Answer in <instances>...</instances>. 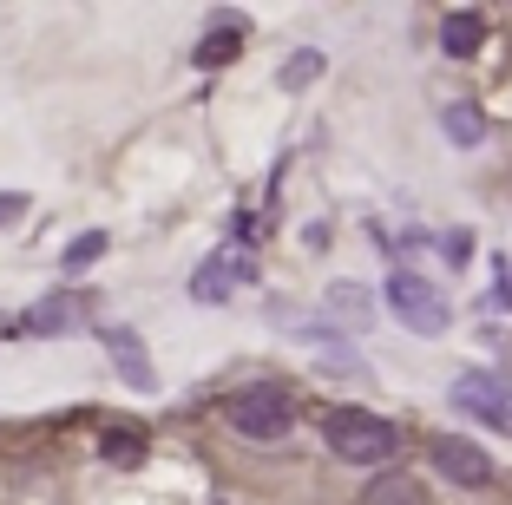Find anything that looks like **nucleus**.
Listing matches in <instances>:
<instances>
[{
  "instance_id": "14",
  "label": "nucleus",
  "mask_w": 512,
  "mask_h": 505,
  "mask_svg": "<svg viewBox=\"0 0 512 505\" xmlns=\"http://www.w3.org/2000/svg\"><path fill=\"white\" fill-rule=\"evenodd\" d=\"M440 125H447L453 145H480V138H486V112H480V105H447Z\"/></svg>"
},
{
  "instance_id": "1",
  "label": "nucleus",
  "mask_w": 512,
  "mask_h": 505,
  "mask_svg": "<svg viewBox=\"0 0 512 505\" xmlns=\"http://www.w3.org/2000/svg\"><path fill=\"white\" fill-rule=\"evenodd\" d=\"M322 440H329V453L335 460H348V466H388L394 460V427L381 414H368V407H335L329 420H322Z\"/></svg>"
},
{
  "instance_id": "3",
  "label": "nucleus",
  "mask_w": 512,
  "mask_h": 505,
  "mask_svg": "<svg viewBox=\"0 0 512 505\" xmlns=\"http://www.w3.org/2000/svg\"><path fill=\"white\" fill-rule=\"evenodd\" d=\"M388 315H394L401 328H414V335H447L453 302L440 296L427 276H414V269H394V276H388Z\"/></svg>"
},
{
  "instance_id": "9",
  "label": "nucleus",
  "mask_w": 512,
  "mask_h": 505,
  "mask_svg": "<svg viewBox=\"0 0 512 505\" xmlns=\"http://www.w3.org/2000/svg\"><path fill=\"white\" fill-rule=\"evenodd\" d=\"M322 309H329V328H335V335H362V328L375 322V296H368L362 283H335L329 296H322Z\"/></svg>"
},
{
  "instance_id": "6",
  "label": "nucleus",
  "mask_w": 512,
  "mask_h": 505,
  "mask_svg": "<svg viewBox=\"0 0 512 505\" xmlns=\"http://www.w3.org/2000/svg\"><path fill=\"white\" fill-rule=\"evenodd\" d=\"M427 460H434L440 479H453V486H486L493 479V460H486V446L460 440V433H440L434 446H427Z\"/></svg>"
},
{
  "instance_id": "12",
  "label": "nucleus",
  "mask_w": 512,
  "mask_h": 505,
  "mask_svg": "<svg viewBox=\"0 0 512 505\" xmlns=\"http://www.w3.org/2000/svg\"><path fill=\"white\" fill-rule=\"evenodd\" d=\"M237 53H243V27H230V20H224V27H211L204 40H197V66H204V73H217V66H230Z\"/></svg>"
},
{
  "instance_id": "8",
  "label": "nucleus",
  "mask_w": 512,
  "mask_h": 505,
  "mask_svg": "<svg viewBox=\"0 0 512 505\" xmlns=\"http://www.w3.org/2000/svg\"><path fill=\"white\" fill-rule=\"evenodd\" d=\"M86 322H92V302L79 296V289H60V296H46L40 309L27 315L33 335H73V328H86Z\"/></svg>"
},
{
  "instance_id": "5",
  "label": "nucleus",
  "mask_w": 512,
  "mask_h": 505,
  "mask_svg": "<svg viewBox=\"0 0 512 505\" xmlns=\"http://www.w3.org/2000/svg\"><path fill=\"white\" fill-rule=\"evenodd\" d=\"M453 407L473 414V420H486L493 433H512V394H506V381H493V374H480V368L453 381Z\"/></svg>"
},
{
  "instance_id": "11",
  "label": "nucleus",
  "mask_w": 512,
  "mask_h": 505,
  "mask_svg": "<svg viewBox=\"0 0 512 505\" xmlns=\"http://www.w3.org/2000/svg\"><path fill=\"white\" fill-rule=\"evenodd\" d=\"M362 505H427V486L414 473H381L375 486L362 492Z\"/></svg>"
},
{
  "instance_id": "16",
  "label": "nucleus",
  "mask_w": 512,
  "mask_h": 505,
  "mask_svg": "<svg viewBox=\"0 0 512 505\" xmlns=\"http://www.w3.org/2000/svg\"><path fill=\"white\" fill-rule=\"evenodd\" d=\"M316 73H322V53H289L283 86H302V79H316Z\"/></svg>"
},
{
  "instance_id": "13",
  "label": "nucleus",
  "mask_w": 512,
  "mask_h": 505,
  "mask_svg": "<svg viewBox=\"0 0 512 505\" xmlns=\"http://www.w3.org/2000/svg\"><path fill=\"white\" fill-rule=\"evenodd\" d=\"M480 40H486V20L480 14H447V27H440V46H447L453 60L480 53Z\"/></svg>"
},
{
  "instance_id": "18",
  "label": "nucleus",
  "mask_w": 512,
  "mask_h": 505,
  "mask_svg": "<svg viewBox=\"0 0 512 505\" xmlns=\"http://www.w3.org/2000/svg\"><path fill=\"white\" fill-rule=\"evenodd\" d=\"M20 210H27V197H20V191H0V230H7Z\"/></svg>"
},
{
  "instance_id": "4",
  "label": "nucleus",
  "mask_w": 512,
  "mask_h": 505,
  "mask_svg": "<svg viewBox=\"0 0 512 505\" xmlns=\"http://www.w3.org/2000/svg\"><path fill=\"white\" fill-rule=\"evenodd\" d=\"M256 283V250H243V243H224V250H211L204 263H197V276H191V296L197 302H230L237 289H250Z\"/></svg>"
},
{
  "instance_id": "17",
  "label": "nucleus",
  "mask_w": 512,
  "mask_h": 505,
  "mask_svg": "<svg viewBox=\"0 0 512 505\" xmlns=\"http://www.w3.org/2000/svg\"><path fill=\"white\" fill-rule=\"evenodd\" d=\"M440 250H447V263H467V256H473V237H467V230H447V237H440Z\"/></svg>"
},
{
  "instance_id": "2",
  "label": "nucleus",
  "mask_w": 512,
  "mask_h": 505,
  "mask_svg": "<svg viewBox=\"0 0 512 505\" xmlns=\"http://www.w3.org/2000/svg\"><path fill=\"white\" fill-rule=\"evenodd\" d=\"M224 420L243 433V440H283L296 427V401H289V387L276 381H256V387H237L224 401Z\"/></svg>"
},
{
  "instance_id": "10",
  "label": "nucleus",
  "mask_w": 512,
  "mask_h": 505,
  "mask_svg": "<svg viewBox=\"0 0 512 505\" xmlns=\"http://www.w3.org/2000/svg\"><path fill=\"white\" fill-rule=\"evenodd\" d=\"M145 453H151L145 427H132V420H106V427H99V460L106 466H138Z\"/></svg>"
},
{
  "instance_id": "15",
  "label": "nucleus",
  "mask_w": 512,
  "mask_h": 505,
  "mask_svg": "<svg viewBox=\"0 0 512 505\" xmlns=\"http://www.w3.org/2000/svg\"><path fill=\"white\" fill-rule=\"evenodd\" d=\"M92 256H106V230H86V237L66 243V269H86Z\"/></svg>"
},
{
  "instance_id": "7",
  "label": "nucleus",
  "mask_w": 512,
  "mask_h": 505,
  "mask_svg": "<svg viewBox=\"0 0 512 505\" xmlns=\"http://www.w3.org/2000/svg\"><path fill=\"white\" fill-rule=\"evenodd\" d=\"M99 342H106V355H112V368H119V381L145 394V387H151V361H145V342H138L132 328H119V322H106V328H99Z\"/></svg>"
}]
</instances>
